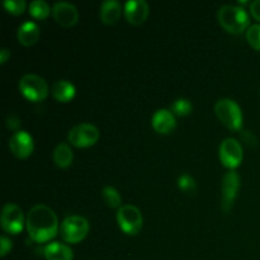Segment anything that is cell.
Listing matches in <instances>:
<instances>
[{
	"mask_svg": "<svg viewBox=\"0 0 260 260\" xmlns=\"http://www.w3.org/2000/svg\"><path fill=\"white\" fill-rule=\"evenodd\" d=\"M89 233V222L81 216H69L60 226V235L69 244H78L86 238Z\"/></svg>",
	"mask_w": 260,
	"mask_h": 260,
	"instance_id": "277c9868",
	"label": "cell"
},
{
	"mask_svg": "<svg viewBox=\"0 0 260 260\" xmlns=\"http://www.w3.org/2000/svg\"><path fill=\"white\" fill-rule=\"evenodd\" d=\"M122 14L121 3L117 0H106L101 7V20L107 25L117 23Z\"/></svg>",
	"mask_w": 260,
	"mask_h": 260,
	"instance_id": "2e32d148",
	"label": "cell"
},
{
	"mask_svg": "<svg viewBox=\"0 0 260 260\" xmlns=\"http://www.w3.org/2000/svg\"><path fill=\"white\" fill-rule=\"evenodd\" d=\"M117 222L119 229L127 235H137L144 225L142 213L136 206L124 205L117 212Z\"/></svg>",
	"mask_w": 260,
	"mask_h": 260,
	"instance_id": "5b68a950",
	"label": "cell"
},
{
	"mask_svg": "<svg viewBox=\"0 0 260 260\" xmlns=\"http://www.w3.org/2000/svg\"><path fill=\"white\" fill-rule=\"evenodd\" d=\"M217 19L221 27L231 35H240L249 27V15L245 9L236 5H223L218 9Z\"/></svg>",
	"mask_w": 260,
	"mask_h": 260,
	"instance_id": "7a4b0ae2",
	"label": "cell"
},
{
	"mask_svg": "<svg viewBox=\"0 0 260 260\" xmlns=\"http://www.w3.org/2000/svg\"><path fill=\"white\" fill-rule=\"evenodd\" d=\"M220 160L228 169H236L243 162L244 152L240 142L235 139H226L220 145Z\"/></svg>",
	"mask_w": 260,
	"mask_h": 260,
	"instance_id": "30bf717a",
	"label": "cell"
},
{
	"mask_svg": "<svg viewBox=\"0 0 260 260\" xmlns=\"http://www.w3.org/2000/svg\"><path fill=\"white\" fill-rule=\"evenodd\" d=\"M192 103H190L189 99L185 98H179L175 102H173L172 107H170V111H172L173 114L179 117H185L188 114H190L192 112Z\"/></svg>",
	"mask_w": 260,
	"mask_h": 260,
	"instance_id": "7402d4cb",
	"label": "cell"
},
{
	"mask_svg": "<svg viewBox=\"0 0 260 260\" xmlns=\"http://www.w3.org/2000/svg\"><path fill=\"white\" fill-rule=\"evenodd\" d=\"M51 12L52 10H51L50 5L46 2H43V0H35V2H32L29 4V14L35 19H46L50 15Z\"/></svg>",
	"mask_w": 260,
	"mask_h": 260,
	"instance_id": "ffe728a7",
	"label": "cell"
},
{
	"mask_svg": "<svg viewBox=\"0 0 260 260\" xmlns=\"http://www.w3.org/2000/svg\"><path fill=\"white\" fill-rule=\"evenodd\" d=\"M178 187L182 192L187 193V194H194L196 190H197V184H196V180L190 177L189 174H183L180 175L179 179H178Z\"/></svg>",
	"mask_w": 260,
	"mask_h": 260,
	"instance_id": "603a6c76",
	"label": "cell"
},
{
	"mask_svg": "<svg viewBox=\"0 0 260 260\" xmlns=\"http://www.w3.org/2000/svg\"><path fill=\"white\" fill-rule=\"evenodd\" d=\"M10 57V51L8 48H2L0 50V63H5L8 61V58Z\"/></svg>",
	"mask_w": 260,
	"mask_h": 260,
	"instance_id": "f1b7e54d",
	"label": "cell"
},
{
	"mask_svg": "<svg viewBox=\"0 0 260 260\" xmlns=\"http://www.w3.org/2000/svg\"><path fill=\"white\" fill-rule=\"evenodd\" d=\"M40 28L33 22H24L19 28H18L17 37L19 43H22L25 47L33 46L40 38Z\"/></svg>",
	"mask_w": 260,
	"mask_h": 260,
	"instance_id": "9a60e30c",
	"label": "cell"
},
{
	"mask_svg": "<svg viewBox=\"0 0 260 260\" xmlns=\"http://www.w3.org/2000/svg\"><path fill=\"white\" fill-rule=\"evenodd\" d=\"M151 122L155 131L160 135L170 134L177 126L174 114L169 109H159L155 112Z\"/></svg>",
	"mask_w": 260,
	"mask_h": 260,
	"instance_id": "5bb4252c",
	"label": "cell"
},
{
	"mask_svg": "<svg viewBox=\"0 0 260 260\" xmlns=\"http://www.w3.org/2000/svg\"><path fill=\"white\" fill-rule=\"evenodd\" d=\"M124 17L132 25H141L149 17V4L145 0H129L124 4Z\"/></svg>",
	"mask_w": 260,
	"mask_h": 260,
	"instance_id": "4fadbf2b",
	"label": "cell"
},
{
	"mask_svg": "<svg viewBox=\"0 0 260 260\" xmlns=\"http://www.w3.org/2000/svg\"><path fill=\"white\" fill-rule=\"evenodd\" d=\"M74 154L71 147L66 142H61L53 150V161L61 169H66L73 164Z\"/></svg>",
	"mask_w": 260,
	"mask_h": 260,
	"instance_id": "d6986e66",
	"label": "cell"
},
{
	"mask_svg": "<svg viewBox=\"0 0 260 260\" xmlns=\"http://www.w3.org/2000/svg\"><path fill=\"white\" fill-rule=\"evenodd\" d=\"M5 10L13 15H20L27 8V3L24 0H5L3 3Z\"/></svg>",
	"mask_w": 260,
	"mask_h": 260,
	"instance_id": "cb8c5ba5",
	"label": "cell"
},
{
	"mask_svg": "<svg viewBox=\"0 0 260 260\" xmlns=\"http://www.w3.org/2000/svg\"><path fill=\"white\" fill-rule=\"evenodd\" d=\"M250 13L254 19L260 22V0H255L250 4Z\"/></svg>",
	"mask_w": 260,
	"mask_h": 260,
	"instance_id": "4316f807",
	"label": "cell"
},
{
	"mask_svg": "<svg viewBox=\"0 0 260 260\" xmlns=\"http://www.w3.org/2000/svg\"><path fill=\"white\" fill-rule=\"evenodd\" d=\"M46 260H73L74 253L70 246L61 243H51L43 249Z\"/></svg>",
	"mask_w": 260,
	"mask_h": 260,
	"instance_id": "e0dca14e",
	"label": "cell"
},
{
	"mask_svg": "<svg viewBox=\"0 0 260 260\" xmlns=\"http://www.w3.org/2000/svg\"><path fill=\"white\" fill-rule=\"evenodd\" d=\"M216 116L231 131H240L243 126V113L235 101L229 98L220 99L215 104Z\"/></svg>",
	"mask_w": 260,
	"mask_h": 260,
	"instance_id": "3957f363",
	"label": "cell"
},
{
	"mask_svg": "<svg viewBox=\"0 0 260 260\" xmlns=\"http://www.w3.org/2000/svg\"><path fill=\"white\" fill-rule=\"evenodd\" d=\"M240 190V177L235 170H230L222 178V187H221V210L223 213H229L233 208L238 193Z\"/></svg>",
	"mask_w": 260,
	"mask_h": 260,
	"instance_id": "9c48e42d",
	"label": "cell"
},
{
	"mask_svg": "<svg viewBox=\"0 0 260 260\" xmlns=\"http://www.w3.org/2000/svg\"><path fill=\"white\" fill-rule=\"evenodd\" d=\"M246 40L254 50L260 51V24H254L246 30Z\"/></svg>",
	"mask_w": 260,
	"mask_h": 260,
	"instance_id": "d4e9b609",
	"label": "cell"
},
{
	"mask_svg": "<svg viewBox=\"0 0 260 260\" xmlns=\"http://www.w3.org/2000/svg\"><path fill=\"white\" fill-rule=\"evenodd\" d=\"M19 124H20L19 119H18L15 116H9V117H8V127H9V128L18 129Z\"/></svg>",
	"mask_w": 260,
	"mask_h": 260,
	"instance_id": "83f0119b",
	"label": "cell"
},
{
	"mask_svg": "<svg viewBox=\"0 0 260 260\" xmlns=\"http://www.w3.org/2000/svg\"><path fill=\"white\" fill-rule=\"evenodd\" d=\"M12 248H13V243L10 241V239H8L7 236L3 235L2 238H0V255L4 258V256L12 250Z\"/></svg>",
	"mask_w": 260,
	"mask_h": 260,
	"instance_id": "484cf974",
	"label": "cell"
},
{
	"mask_svg": "<svg viewBox=\"0 0 260 260\" xmlns=\"http://www.w3.org/2000/svg\"><path fill=\"white\" fill-rule=\"evenodd\" d=\"M0 223H2L3 230L10 235H18L19 233H22L23 228H24L22 208L14 203H7L3 207Z\"/></svg>",
	"mask_w": 260,
	"mask_h": 260,
	"instance_id": "ba28073f",
	"label": "cell"
},
{
	"mask_svg": "<svg viewBox=\"0 0 260 260\" xmlns=\"http://www.w3.org/2000/svg\"><path fill=\"white\" fill-rule=\"evenodd\" d=\"M19 90L30 102H41L48 95V85L45 79L35 74H27L20 79Z\"/></svg>",
	"mask_w": 260,
	"mask_h": 260,
	"instance_id": "8992f818",
	"label": "cell"
},
{
	"mask_svg": "<svg viewBox=\"0 0 260 260\" xmlns=\"http://www.w3.org/2000/svg\"><path fill=\"white\" fill-rule=\"evenodd\" d=\"M9 149L18 159H27L32 155L35 149L32 136L25 131H17L9 139Z\"/></svg>",
	"mask_w": 260,
	"mask_h": 260,
	"instance_id": "8fae6325",
	"label": "cell"
},
{
	"mask_svg": "<svg viewBox=\"0 0 260 260\" xmlns=\"http://www.w3.org/2000/svg\"><path fill=\"white\" fill-rule=\"evenodd\" d=\"M76 94V89L73 83L69 80H57L52 85V95L55 96L56 101L61 103H68L73 101Z\"/></svg>",
	"mask_w": 260,
	"mask_h": 260,
	"instance_id": "ac0fdd59",
	"label": "cell"
},
{
	"mask_svg": "<svg viewBox=\"0 0 260 260\" xmlns=\"http://www.w3.org/2000/svg\"><path fill=\"white\" fill-rule=\"evenodd\" d=\"M99 129L94 124L80 123L69 131L68 141L75 147H90L98 142Z\"/></svg>",
	"mask_w": 260,
	"mask_h": 260,
	"instance_id": "52a82bcc",
	"label": "cell"
},
{
	"mask_svg": "<svg viewBox=\"0 0 260 260\" xmlns=\"http://www.w3.org/2000/svg\"><path fill=\"white\" fill-rule=\"evenodd\" d=\"M52 17L61 27H73L79 20V12L75 5L66 2H58L52 7Z\"/></svg>",
	"mask_w": 260,
	"mask_h": 260,
	"instance_id": "7c38bea8",
	"label": "cell"
},
{
	"mask_svg": "<svg viewBox=\"0 0 260 260\" xmlns=\"http://www.w3.org/2000/svg\"><path fill=\"white\" fill-rule=\"evenodd\" d=\"M102 197H103V201L106 202V205L111 208H121V202L122 198L119 196L118 190L113 187H104L103 190H102Z\"/></svg>",
	"mask_w": 260,
	"mask_h": 260,
	"instance_id": "44dd1931",
	"label": "cell"
},
{
	"mask_svg": "<svg viewBox=\"0 0 260 260\" xmlns=\"http://www.w3.org/2000/svg\"><path fill=\"white\" fill-rule=\"evenodd\" d=\"M25 225L30 239L40 244L47 243L60 233L57 216L46 205L33 206L28 212Z\"/></svg>",
	"mask_w": 260,
	"mask_h": 260,
	"instance_id": "6da1fadb",
	"label": "cell"
}]
</instances>
